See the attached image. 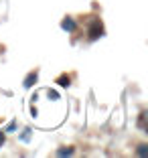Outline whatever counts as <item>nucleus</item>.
<instances>
[{
    "instance_id": "f257e3e1",
    "label": "nucleus",
    "mask_w": 148,
    "mask_h": 158,
    "mask_svg": "<svg viewBox=\"0 0 148 158\" xmlns=\"http://www.w3.org/2000/svg\"><path fill=\"white\" fill-rule=\"evenodd\" d=\"M104 37V24L99 19H91L89 20V41H97Z\"/></svg>"
},
{
    "instance_id": "f03ea898",
    "label": "nucleus",
    "mask_w": 148,
    "mask_h": 158,
    "mask_svg": "<svg viewBox=\"0 0 148 158\" xmlns=\"http://www.w3.org/2000/svg\"><path fill=\"white\" fill-rule=\"evenodd\" d=\"M61 28H63V31H67V33H75L77 23H75V19H71V16H65V19L61 20Z\"/></svg>"
},
{
    "instance_id": "7ed1b4c3",
    "label": "nucleus",
    "mask_w": 148,
    "mask_h": 158,
    "mask_svg": "<svg viewBox=\"0 0 148 158\" xmlns=\"http://www.w3.org/2000/svg\"><path fill=\"white\" fill-rule=\"evenodd\" d=\"M37 79H39V71L35 69V71H31V73L24 77V81H23V85H24V89H31L32 85L37 83Z\"/></svg>"
},
{
    "instance_id": "20e7f679",
    "label": "nucleus",
    "mask_w": 148,
    "mask_h": 158,
    "mask_svg": "<svg viewBox=\"0 0 148 158\" xmlns=\"http://www.w3.org/2000/svg\"><path fill=\"white\" fill-rule=\"evenodd\" d=\"M57 85H59V87H69L71 85V77L69 75H59V77H57Z\"/></svg>"
},
{
    "instance_id": "39448f33",
    "label": "nucleus",
    "mask_w": 148,
    "mask_h": 158,
    "mask_svg": "<svg viewBox=\"0 0 148 158\" xmlns=\"http://www.w3.org/2000/svg\"><path fill=\"white\" fill-rule=\"evenodd\" d=\"M73 152H75V150L71 148V146H67V148H59L55 154H57V156H73Z\"/></svg>"
},
{
    "instance_id": "423d86ee",
    "label": "nucleus",
    "mask_w": 148,
    "mask_h": 158,
    "mask_svg": "<svg viewBox=\"0 0 148 158\" xmlns=\"http://www.w3.org/2000/svg\"><path fill=\"white\" fill-rule=\"evenodd\" d=\"M136 156L146 158V156H148V146H146V144H140L138 148H136Z\"/></svg>"
},
{
    "instance_id": "0eeeda50",
    "label": "nucleus",
    "mask_w": 148,
    "mask_h": 158,
    "mask_svg": "<svg viewBox=\"0 0 148 158\" xmlns=\"http://www.w3.org/2000/svg\"><path fill=\"white\" fill-rule=\"evenodd\" d=\"M31 134H32V130H31V128H27V130L19 136V140H20V142H31Z\"/></svg>"
},
{
    "instance_id": "6e6552de",
    "label": "nucleus",
    "mask_w": 148,
    "mask_h": 158,
    "mask_svg": "<svg viewBox=\"0 0 148 158\" xmlns=\"http://www.w3.org/2000/svg\"><path fill=\"white\" fill-rule=\"evenodd\" d=\"M47 95H49V99H53V102H57V99H59V93L53 91V89H49V91H47Z\"/></svg>"
},
{
    "instance_id": "1a4fd4ad",
    "label": "nucleus",
    "mask_w": 148,
    "mask_h": 158,
    "mask_svg": "<svg viewBox=\"0 0 148 158\" xmlns=\"http://www.w3.org/2000/svg\"><path fill=\"white\" fill-rule=\"evenodd\" d=\"M14 130H16V122L12 120V122H10L8 126H6V130H4V132H14Z\"/></svg>"
},
{
    "instance_id": "9d476101",
    "label": "nucleus",
    "mask_w": 148,
    "mask_h": 158,
    "mask_svg": "<svg viewBox=\"0 0 148 158\" xmlns=\"http://www.w3.org/2000/svg\"><path fill=\"white\" fill-rule=\"evenodd\" d=\"M4 142H6V136H4V132H0V148L4 146Z\"/></svg>"
},
{
    "instance_id": "9b49d317",
    "label": "nucleus",
    "mask_w": 148,
    "mask_h": 158,
    "mask_svg": "<svg viewBox=\"0 0 148 158\" xmlns=\"http://www.w3.org/2000/svg\"><path fill=\"white\" fill-rule=\"evenodd\" d=\"M31 116H32V118H37V116H39V110H37V107H35V106L31 107Z\"/></svg>"
}]
</instances>
